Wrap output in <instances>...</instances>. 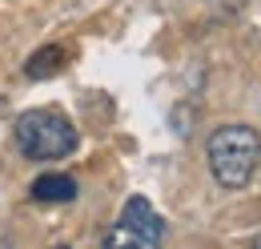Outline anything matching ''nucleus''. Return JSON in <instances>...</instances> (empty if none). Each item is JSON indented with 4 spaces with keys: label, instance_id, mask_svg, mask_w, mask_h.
<instances>
[{
    "label": "nucleus",
    "instance_id": "0eeeda50",
    "mask_svg": "<svg viewBox=\"0 0 261 249\" xmlns=\"http://www.w3.org/2000/svg\"><path fill=\"white\" fill-rule=\"evenodd\" d=\"M53 249H68V245H53Z\"/></svg>",
    "mask_w": 261,
    "mask_h": 249
},
{
    "label": "nucleus",
    "instance_id": "39448f33",
    "mask_svg": "<svg viewBox=\"0 0 261 249\" xmlns=\"http://www.w3.org/2000/svg\"><path fill=\"white\" fill-rule=\"evenodd\" d=\"M65 48L61 44H44V48H36L33 57H29V64H24V72L33 77V81H44V77H53V72H61L65 68Z\"/></svg>",
    "mask_w": 261,
    "mask_h": 249
},
{
    "label": "nucleus",
    "instance_id": "f257e3e1",
    "mask_svg": "<svg viewBox=\"0 0 261 249\" xmlns=\"http://www.w3.org/2000/svg\"><path fill=\"white\" fill-rule=\"evenodd\" d=\"M209 173L221 189H245L261 169V133L253 124H221L213 129L209 145Z\"/></svg>",
    "mask_w": 261,
    "mask_h": 249
},
{
    "label": "nucleus",
    "instance_id": "7ed1b4c3",
    "mask_svg": "<svg viewBox=\"0 0 261 249\" xmlns=\"http://www.w3.org/2000/svg\"><path fill=\"white\" fill-rule=\"evenodd\" d=\"M161 241L165 225L145 197H129L121 209V221L105 233V249H161Z\"/></svg>",
    "mask_w": 261,
    "mask_h": 249
},
{
    "label": "nucleus",
    "instance_id": "20e7f679",
    "mask_svg": "<svg viewBox=\"0 0 261 249\" xmlns=\"http://www.w3.org/2000/svg\"><path fill=\"white\" fill-rule=\"evenodd\" d=\"M76 197V181L68 173H40L33 181V201H44V205H65Z\"/></svg>",
    "mask_w": 261,
    "mask_h": 249
},
{
    "label": "nucleus",
    "instance_id": "423d86ee",
    "mask_svg": "<svg viewBox=\"0 0 261 249\" xmlns=\"http://www.w3.org/2000/svg\"><path fill=\"white\" fill-rule=\"evenodd\" d=\"M209 4H213V8L221 12V16H237V12H241V8L249 4V0H209Z\"/></svg>",
    "mask_w": 261,
    "mask_h": 249
},
{
    "label": "nucleus",
    "instance_id": "f03ea898",
    "mask_svg": "<svg viewBox=\"0 0 261 249\" xmlns=\"http://www.w3.org/2000/svg\"><path fill=\"white\" fill-rule=\"evenodd\" d=\"M16 145L29 161H65L76 149V129L57 109H29L16 121Z\"/></svg>",
    "mask_w": 261,
    "mask_h": 249
}]
</instances>
